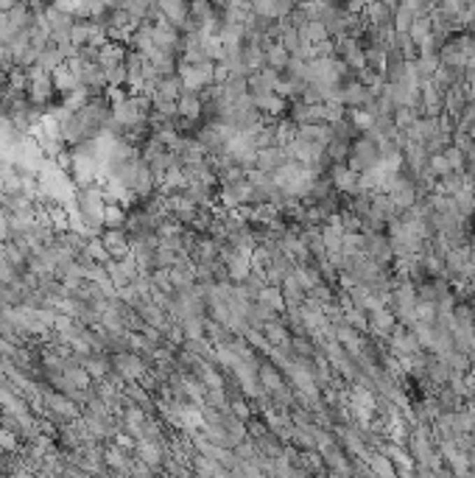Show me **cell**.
Masks as SVG:
<instances>
[{"label": "cell", "instance_id": "1", "mask_svg": "<svg viewBox=\"0 0 475 478\" xmlns=\"http://www.w3.org/2000/svg\"><path fill=\"white\" fill-rule=\"evenodd\" d=\"M383 159V154H380V145H377V140H372L369 134H358L355 140H352V154H349V159H346V165L352 168V171H369V168H374L377 162Z\"/></svg>", "mask_w": 475, "mask_h": 478}, {"label": "cell", "instance_id": "2", "mask_svg": "<svg viewBox=\"0 0 475 478\" xmlns=\"http://www.w3.org/2000/svg\"><path fill=\"white\" fill-rule=\"evenodd\" d=\"M148 358L134 349H120L112 355V372H117L123 380H140L148 372Z\"/></svg>", "mask_w": 475, "mask_h": 478}, {"label": "cell", "instance_id": "3", "mask_svg": "<svg viewBox=\"0 0 475 478\" xmlns=\"http://www.w3.org/2000/svg\"><path fill=\"white\" fill-rule=\"evenodd\" d=\"M327 176H330V182H332V187L338 190V193H344V196H355L358 193V171H352L346 162H332L330 165V171H327Z\"/></svg>", "mask_w": 475, "mask_h": 478}, {"label": "cell", "instance_id": "4", "mask_svg": "<svg viewBox=\"0 0 475 478\" xmlns=\"http://www.w3.org/2000/svg\"><path fill=\"white\" fill-rule=\"evenodd\" d=\"M288 151L285 145H265V148H257V157H254V168L265 171V173H274L282 162H288Z\"/></svg>", "mask_w": 475, "mask_h": 478}, {"label": "cell", "instance_id": "5", "mask_svg": "<svg viewBox=\"0 0 475 478\" xmlns=\"http://www.w3.org/2000/svg\"><path fill=\"white\" fill-rule=\"evenodd\" d=\"M439 61L444 67H467V50H464V36L461 39H444L439 48Z\"/></svg>", "mask_w": 475, "mask_h": 478}, {"label": "cell", "instance_id": "6", "mask_svg": "<svg viewBox=\"0 0 475 478\" xmlns=\"http://www.w3.org/2000/svg\"><path fill=\"white\" fill-rule=\"evenodd\" d=\"M263 333H265V338L271 341V347H279V349H291V338H293V333L288 330V324H285V319H268V321H263Z\"/></svg>", "mask_w": 475, "mask_h": 478}, {"label": "cell", "instance_id": "7", "mask_svg": "<svg viewBox=\"0 0 475 478\" xmlns=\"http://www.w3.org/2000/svg\"><path fill=\"white\" fill-rule=\"evenodd\" d=\"M296 134L305 137V140H310L319 148H327V143L332 140V126L330 123H299L296 126Z\"/></svg>", "mask_w": 475, "mask_h": 478}, {"label": "cell", "instance_id": "8", "mask_svg": "<svg viewBox=\"0 0 475 478\" xmlns=\"http://www.w3.org/2000/svg\"><path fill=\"white\" fill-rule=\"evenodd\" d=\"M176 109H179V115H182V117L198 120V117H201V112H204V103H201L198 92H193V89H182V92H179V98H176Z\"/></svg>", "mask_w": 475, "mask_h": 478}, {"label": "cell", "instance_id": "9", "mask_svg": "<svg viewBox=\"0 0 475 478\" xmlns=\"http://www.w3.org/2000/svg\"><path fill=\"white\" fill-rule=\"evenodd\" d=\"M254 299H257V302H263L265 307H271L277 316H279V313H285V296H282V288H279V285H271V282H268V285H263V288H260V294H257Z\"/></svg>", "mask_w": 475, "mask_h": 478}, {"label": "cell", "instance_id": "10", "mask_svg": "<svg viewBox=\"0 0 475 478\" xmlns=\"http://www.w3.org/2000/svg\"><path fill=\"white\" fill-rule=\"evenodd\" d=\"M327 157H330V162H346L349 159V154H352V140H341V137H332L330 143H327Z\"/></svg>", "mask_w": 475, "mask_h": 478}, {"label": "cell", "instance_id": "11", "mask_svg": "<svg viewBox=\"0 0 475 478\" xmlns=\"http://www.w3.org/2000/svg\"><path fill=\"white\" fill-rule=\"evenodd\" d=\"M126 215H129V210H123V204H117V201L103 204V226H123Z\"/></svg>", "mask_w": 475, "mask_h": 478}, {"label": "cell", "instance_id": "12", "mask_svg": "<svg viewBox=\"0 0 475 478\" xmlns=\"http://www.w3.org/2000/svg\"><path fill=\"white\" fill-rule=\"evenodd\" d=\"M103 461H106V464H112V467H115V470H120V472H131L129 456H123V447H120V444L106 447V450H103Z\"/></svg>", "mask_w": 475, "mask_h": 478}, {"label": "cell", "instance_id": "13", "mask_svg": "<svg viewBox=\"0 0 475 478\" xmlns=\"http://www.w3.org/2000/svg\"><path fill=\"white\" fill-rule=\"evenodd\" d=\"M344 321H346V324H352V327H355V330H360V333H369V330H372V324H369V313H366V310H360V307H355V305L344 310Z\"/></svg>", "mask_w": 475, "mask_h": 478}, {"label": "cell", "instance_id": "14", "mask_svg": "<svg viewBox=\"0 0 475 478\" xmlns=\"http://www.w3.org/2000/svg\"><path fill=\"white\" fill-rule=\"evenodd\" d=\"M444 154V159H447V165H450V171H464V162H467V154L461 151V148H455L453 143L441 151Z\"/></svg>", "mask_w": 475, "mask_h": 478}, {"label": "cell", "instance_id": "15", "mask_svg": "<svg viewBox=\"0 0 475 478\" xmlns=\"http://www.w3.org/2000/svg\"><path fill=\"white\" fill-rule=\"evenodd\" d=\"M414 319H416V321H433V319H436V302L416 299V305H414Z\"/></svg>", "mask_w": 475, "mask_h": 478}, {"label": "cell", "instance_id": "16", "mask_svg": "<svg viewBox=\"0 0 475 478\" xmlns=\"http://www.w3.org/2000/svg\"><path fill=\"white\" fill-rule=\"evenodd\" d=\"M0 447H3V453H14V450H20V436H17V430H11V428L0 425Z\"/></svg>", "mask_w": 475, "mask_h": 478}, {"label": "cell", "instance_id": "17", "mask_svg": "<svg viewBox=\"0 0 475 478\" xmlns=\"http://www.w3.org/2000/svg\"><path fill=\"white\" fill-rule=\"evenodd\" d=\"M268 61H271V67H274V70L288 67V50H285V48H274V50L268 53Z\"/></svg>", "mask_w": 475, "mask_h": 478}, {"label": "cell", "instance_id": "18", "mask_svg": "<svg viewBox=\"0 0 475 478\" xmlns=\"http://www.w3.org/2000/svg\"><path fill=\"white\" fill-rule=\"evenodd\" d=\"M469 134H472V140H475V129H472V131H469Z\"/></svg>", "mask_w": 475, "mask_h": 478}]
</instances>
